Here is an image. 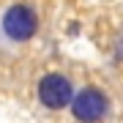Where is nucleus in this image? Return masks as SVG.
<instances>
[{
	"instance_id": "1",
	"label": "nucleus",
	"mask_w": 123,
	"mask_h": 123,
	"mask_svg": "<svg viewBox=\"0 0 123 123\" xmlns=\"http://www.w3.org/2000/svg\"><path fill=\"white\" fill-rule=\"evenodd\" d=\"M0 30L8 41H27L38 30V17L27 6H11L0 19Z\"/></svg>"
},
{
	"instance_id": "2",
	"label": "nucleus",
	"mask_w": 123,
	"mask_h": 123,
	"mask_svg": "<svg viewBox=\"0 0 123 123\" xmlns=\"http://www.w3.org/2000/svg\"><path fill=\"white\" fill-rule=\"evenodd\" d=\"M110 110V98L96 88H82L71 98V112L79 123H98Z\"/></svg>"
},
{
	"instance_id": "3",
	"label": "nucleus",
	"mask_w": 123,
	"mask_h": 123,
	"mask_svg": "<svg viewBox=\"0 0 123 123\" xmlns=\"http://www.w3.org/2000/svg\"><path fill=\"white\" fill-rule=\"evenodd\" d=\"M74 98V88H71L68 77L63 74H47L38 82V101L49 110H63Z\"/></svg>"
}]
</instances>
